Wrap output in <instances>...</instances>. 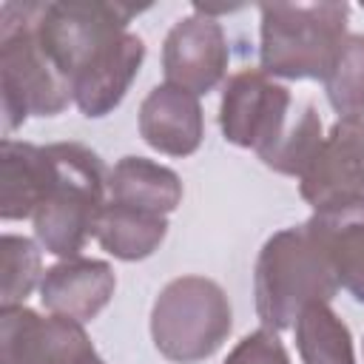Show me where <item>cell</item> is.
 Segmentation results:
<instances>
[{
  "mask_svg": "<svg viewBox=\"0 0 364 364\" xmlns=\"http://www.w3.org/2000/svg\"><path fill=\"white\" fill-rule=\"evenodd\" d=\"M338 293V279L327 259V250L310 230V225L284 228L273 233L256 259L253 296L262 327L279 333L296 324L304 307L330 304Z\"/></svg>",
  "mask_w": 364,
  "mask_h": 364,
  "instance_id": "obj_1",
  "label": "cell"
},
{
  "mask_svg": "<svg viewBox=\"0 0 364 364\" xmlns=\"http://www.w3.org/2000/svg\"><path fill=\"white\" fill-rule=\"evenodd\" d=\"M40 3L0 6V100L6 136L28 117H54L74 102L71 85L54 68L37 37Z\"/></svg>",
  "mask_w": 364,
  "mask_h": 364,
  "instance_id": "obj_2",
  "label": "cell"
},
{
  "mask_svg": "<svg viewBox=\"0 0 364 364\" xmlns=\"http://www.w3.org/2000/svg\"><path fill=\"white\" fill-rule=\"evenodd\" d=\"M259 63L267 77H327L344 37L347 3H264L259 6Z\"/></svg>",
  "mask_w": 364,
  "mask_h": 364,
  "instance_id": "obj_3",
  "label": "cell"
},
{
  "mask_svg": "<svg viewBox=\"0 0 364 364\" xmlns=\"http://www.w3.org/2000/svg\"><path fill=\"white\" fill-rule=\"evenodd\" d=\"M48 154L54 159V185L31 219L34 236L48 253L77 259L88 236L97 233L100 213L108 205V171L80 142H51Z\"/></svg>",
  "mask_w": 364,
  "mask_h": 364,
  "instance_id": "obj_4",
  "label": "cell"
},
{
  "mask_svg": "<svg viewBox=\"0 0 364 364\" xmlns=\"http://www.w3.org/2000/svg\"><path fill=\"white\" fill-rule=\"evenodd\" d=\"M233 327V310L225 290L205 276H179L168 282L151 307V338L159 355L176 364L210 358Z\"/></svg>",
  "mask_w": 364,
  "mask_h": 364,
  "instance_id": "obj_5",
  "label": "cell"
},
{
  "mask_svg": "<svg viewBox=\"0 0 364 364\" xmlns=\"http://www.w3.org/2000/svg\"><path fill=\"white\" fill-rule=\"evenodd\" d=\"M142 6L100 3V0H68V3H40L37 37L54 68L71 85L74 77L119 34L128 31L134 14Z\"/></svg>",
  "mask_w": 364,
  "mask_h": 364,
  "instance_id": "obj_6",
  "label": "cell"
},
{
  "mask_svg": "<svg viewBox=\"0 0 364 364\" xmlns=\"http://www.w3.org/2000/svg\"><path fill=\"white\" fill-rule=\"evenodd\" d=\"M293 97L287 85L270 80L262 68H245L225 82L219 125L230 145L250 148L264 159L287 134Z\"/></svg>",
  "mask_w": 364,
  "mask_h": 364,
  "instance_id": "obj_7",
  "label": "cell"
},
{
  "mask_svg": "<svg viewBox=\"0 0 364 364\" xmlns=\"http://www.w3.org/2000/svg\"><path fill=\"white\" fill-rule=\"evenodd\" d=\"M94 355L80 321L40 316L26 304L0 307V364H82Z\"/></svg>",
  "mask_w": 364,
  "mask_h": 364,
  "instance_id": "obj_8",
  "label": "cell"
},
{
  "mask_svg": "<svg viewBox=\"0 0 364 364\" xmlns=\"http://www.w3.org/2000/svg\"><path fill=\"white\" fill-rule=\"evenodd\" d=\"M301 199L316 210L364 196V119H338L299 176Z\"/></svg>",
  "mask_w": 364,
  "mask_h": 364,
  "instance_id": "obj_9",
  "label": "cell"
},
{
  "mask_svg": "<svg viewBox=\"0 0 364 364\" xmlns=\"http://www.w3.org/2000/svg\"><path fill=\"white\" fill-rule=\"evenodd\" d=\"M228 37L216 17L193 14L173 23L162 46V71L168 85L185 88L196 97L213 91L228 71Z\"/></svg>",
  "mask_w": 364,
  "mask_h": 364,
  "instance_id": "obj_10",
  "label": "cell"
},
{
  "mask_svg": "<svg viewBox=\"0 0 364 364\" xmlns=\"http://www.w3.org/2000/svg\"><path fill=\"white\" fill-rule=\"evenodd\" d=\"M114 290L117 276L108 262L77 256L63 259L43 273L40 301L48 313L85 324L111 301Z\"/></svg>",
  "mask_w": 364,
  "mask_h": 364,
  "instance_id": "obj_11",
  "label": "cell"
},
{
  "mask_svg": "<svg viewBox=\"0 0 364 364\" xmlns=\"http://www.w3.org/2000/svg\"><path fill=\"white\" fill-rule=\"evenodd\" d=\"M142 60H145V43L134 31L119 34L108 48H102L71 82L74 105L80 108V114L91 119L111 114L122 102L134 77L139 74Z\"/></svg>",
  "mask_w": 364,
  "mask_h": 364,
  "instance_id": "obj_12",
  "label": "cell"
},
{
  "mask_svg": "<svg viewBox=\"0 0 364 364\" xmlns=\"http://www.w3.org/2000/svg\"><path fill=\"white\" fill-rule=\"evenodd\" d=\"M139 136L159 154L191 156L205 136L199 97L168 82L151 88L139 105Z\"/></svg>",
  "mask_w": 364,
  "mask_h": 364,
  "instance_id": "obj_13",
  "label": "cell"
},
{
  "mask_svg": "<svg viewBox=\"0 0 364 364\" xmlns=\"http://www.w3.org/2000/svg\"><path fill=\"white\" fill-rule=\"evenodd\" d=\"M54 185V159L48 145H31L6 136L0 145V216L6 222L34 219Z\"/></svg>",
  "mask_w": 364,
  "mask_h": 364,
  "instance_id": "obj_14",
  "label": "cell"
},
{
  "mask_svg": "<svg viewBox=\"0 0 364 364\" xmlns=\"http://www.w3.org/2000/svg\"><path fill=\"white\" fill-rule=\"evenodd\" d=\"M307 225L327 250L338 287L364 304V196L347 205L316 210Z\"/></svg>",
  "mask_w": 364,
  "mask_h": 364,
  "instance_id": "obj_15",
  "label": "cell"
},
{
  "mask_svg": "<svg viewBox=\"0 0 364 364\" xmlns=\"http://www.w3.org/2000/svg\"><path fill=\"white\" fill-rule=\"evenodd\" d=\"M108 193L117 205L168 216L182 202V182L171 168L154 159L122 156L108 171Z\"/></svg>",
  "mask_w": 364,
  "mask_h": 364,
  "instance_id": "obj_16",
  "label": "cell"
},
{
  "mask_svg": "<svg viewBox=\"0 0 364 364\" xmlns=\"http://www.w3.org/2000/svg\"><path fill=\"white\" fill-rule=\"evenodd\" d=\"M165 233H168V219L162 213L117 205L108 199V205L100 213L94 236L105 253L122 262H139L148 259L162 245Z\"/></svg>",
  "mask_w": 364,
  "mask_h": 364,
  "instance_id": "obj_17",
  "label": "cell"
},
{
  "mask_svg": "<svg viewBox=\"0 0 364 364\" xmlns=\"http://www.w3.org/2000/svg\"><path fill=\"white\" fill-rule=\"evenodd\" d=\"M293 330L301 364H358L350 327L333 313L330 304L318 301L304 307Z\"/></svg>",
  "mask_w": 364,
  "mask_h": 364,
  "instance_id": "obj_18",
  "label": "cell"
},
{
  "mask_svg": "<svg viewBox=\"0 0 364 364\" xmlns=\"http://www.w3.org/2000/svg\"><path fill=\"white\" fill-rule=\"evenodd\" d=\"M324 91L338 119H364V34H347L327 77Z\"/></svg>",
  "mask_w": 364,
  "mask_h": 364,
  "instance_id": "obj_19",
  "label": "cell"
},
{
  "mask_svg": "<svg viewBox=\"0 0 364 364\" xmlns=\"http://www.w3.org/2000/svg\"><path fill=\"white\" fill-rule=\"evenodd\" d=\"M324 134H321V119L313 102H304L299 117L290 122L287 134L282 136V142L262 159L267 168H273L276 173L284 176H301L307 162L313 159V154L318 151Z\"/></svg>",
  "mask_w": 364,
  "mask_h": 364,
  "instance_id": "obj_20",
  "label": "cell"
},
{
  "mask_svg": "<svg viewBox=\"0 0 364 364\" xmlns=\"http://www.w3.org/2000/svg\"><path fill=\"white\" fill-rule=\"evenodd\" d=\"M40 273H43V262H40L37 245L26 236L6 233L3 236V299H0V307L26 304V299L31 296L37 282H43Z\"/></svg>",
  "mask_w": 364,
  "mask_h": 364,
  "instance_id": "obj_21",
  "label": "cell"
},
{
  "mask_svg": "<svg viewBox=\"0 0 364 364\" xmlns=\"http://www.w3.org/2000/svg\"><path fill=\"white\" fill-rule=\"evenodd\" d=\"M222 364H290V355L284 350V344L279 341V336L267 327L247 333Z\"/></svg>",
  "mask_w": 364,
  "mask_h": 364,
  "instance_id": "obj_22",
  "label": "cell"
},
{
  "mask_svg": "<svg viewBox=\"0 0 364 364\" xmlns=\"http://www.w3.org/2000/svg\"><path fill=\"white\" fill-rule=\"evenodd\" d=\"M82 364H105L100 355H94V358H88V361H82Z\"/></svg>",
  "mask_w": 364,
  "mask_h": 364,
  "instance_id": "obj_23",
  "label": "cell"
}]
</instances>
